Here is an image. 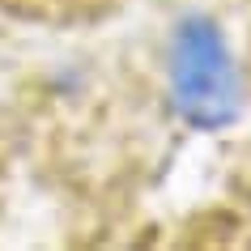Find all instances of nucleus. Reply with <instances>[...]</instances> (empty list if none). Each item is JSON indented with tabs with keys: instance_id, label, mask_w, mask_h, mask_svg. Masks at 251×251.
<instances>
[{
	"instance_id": "obj_1",
	"label": "nucleus",
	"mask_w": 251,
	"mask_h": 251,
	"mask_svg": "<svg viewBox=\"0 0 251 251\" xmlns=\"http://www.w3.org/2000/svg\"><path fill=\"white\" fill-rule=\"evenodd\" d=\"M124 0H0V9L26 22H47V26H85L98 22Z\"/></svg>"
}]
</instances>
